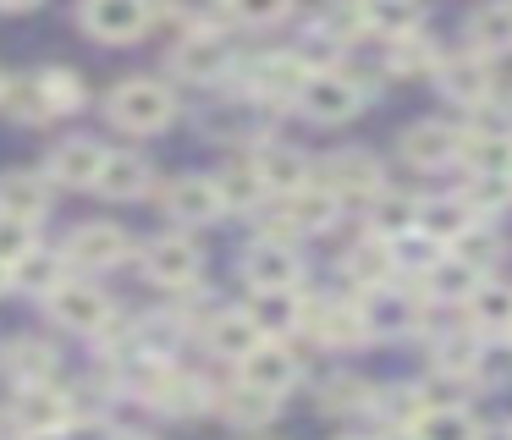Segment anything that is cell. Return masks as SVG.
<instances>
[{
	"instance_id": "cell-20",
	"label": "cell",
	"mask_w": 512,
	"mask_h": 440,
	"mask_svg": "<svg viewBox=\"0 0 512 440\" xmlns=\"http://www.w3.org/2000/svg\"><path fill=\"white\" fill-rule=\"evenodd\" d=\"M45 209H50L45 176H34V171H6V176H0V215L28 220V226H34Z\"/></svg>"
},
{
	"instance_id": "cell-2",
	"label": "cell",
	"mask_w": 512,
	"mask_h": 440,
	"mask_svg": "<svg viewBox=\"0 0 512 440\" xmlns=\"http://www.w3.org/2000/svg\"><path fill=\"white\" fill-rule=\"evenodd\" d=\"M364 99H369V83H358L353 72H309L298 105L314 121H353L364 110Z\"/></svg>"
},
{
	"instance_id": "cell-48",
	"label": "cell",
	"mask_w": 512,
	"mask_h": 440,
	"mask_svg": "<svg viewBox=\"0 0 512 440\" xmlns=\"http://www.w3.org/2000/svg\"><path fill=\"white\" fill-rule=\"evenodd\" d=\"M424 407H430V402H424V391H413V385H402V391H386V413H391V424H419V418H424Z\"/></svg>"
},
{
	"instance_id": "cell-34",
	"label": "cell",
	"mask_w": 512,
	"mask_h": 440,
	"mask_svg": "<svg viewBox=\"0 0 512 440\" xmlns=\"http://www.w3.org/2000/svg\"><path fill=\"white\" fill-rule=\"evenodd\" d=\"M276 402L281 396H270V391H259V385H237V391H226L221 396V413L232 418V424H265V418H276Z\"/></svg>"
},
{
	"instance_id": "cell-43",
	"label": "cell",
	"mask_w": 512,
	"mask_h": 440,
	"mask_svg": "<svg viewBox=\"0 0 512 440\" xmlns=\"http://www.w3.org/2000/svg\"><path fill=\"white\" fill-rule=\"evenodd\" d=\"M369 402V385L358 374H342V380H325L320 385V407L325 413H358Z\"/></svg>"
},
{
	"instance_id": "cell-30",
	"label": "cell",
	"mask_w": 512,
	"mask_h": 440,
	"mask_svg": "<svg viewBox=\"0 0 512 440\" xmlns=\"http://www.w3.org/2000/svg\"><path fill=\"white\" fill-rule=\"evenodd\" d=\"M364 28L380 39H402L419 28V0H364Z\"/></svg>"
},
{
	"instance_id": "cell-11",
	"label": "cell",
	"mask_w": 512,
	"mask_h": 440,
	"mask_svg": "<svg viewBox=\"0 0 512 440\" xmlns=\"http://www.w3.org/2000/svg\"><path fill=\"white\" fill-rule=\"evenodd\" d=\"M221 209L226 198L215 187V176H177L166 187V215L182 220V226H210V220H221Z\"/></svg>"
},
{
	"instance_id": "cell-22",
	"label": "cell",
	"mask_w": 512,
	"mask_h": 440,
	"mask_svg": "<svg viewBox=\"0 0 512 440\" xmlns=\"http://www.w3.org/2000/svg\"><path fill=\"white\" fill-rule=\"evenodd\" d=\"M468 319H474L479 330H490V336H507L512 330V281H479L474 292H468Z\"/></svg>"
},
{
	"instance_id": "cell-17",
	"label": "cell",
	"mask_w": 512,
	"mask_h": 440,
	"mask_svg": "<svg viewBox=\"0 0 512 440\" xmlns=\"http://www.w3.org/2000/svg\"><path fill=\"white\" fill-rule=\"evenodd\" d=\"M303 330H314L320 341H331V347H353V341H364V319H358L353 303H303Z\"/></svg>"
},
{
	"instance_id": "cell-8",
	"label": "cell",
	"mask_w": 512,
	"mask_h": 440,
	"mask_svg": "<svg viewBox=\"0 0 512 440\" xmlns=\"http://www.w3.org/2000/svg\"><path fill=\"white\" fill-rule=\"evenodd\" d=\"M358 319H364V336H408L419 325V303L397 286H369V297L358 303Z\"/></svg>"
},
{
	"instance_id": "cell-51",
	"label": "cell",
	"mask_w": 512,
	"mask_h": 440,
	"mask_svg": "<svg viewBox=\"0 0 512 440\" xmlns=\"http://www.w3.org/2000/svg\"><path fill=\"white\" fill-rule=\"evenodd\" d=\"M39 0H0V11H34Z\"/></svg>"
},
{
	"instance_id": "cell-54",
	"label": "cell",
	"mask_w": 512,
	"mask_h": 440,
	"mask_svg": "<svg viewBox=\"0 0 512 440\" xmlns=\"http://www.w3.org/2000/svg\"><path fill=\"white\" fill-rule=\"evenodd\" d=\"M111 440H149V435H133V429H111Z\"/></svg>"
},
{
	"instance_id": "cell-52",
	"label": "cell",
	"mask_w": 512,
	"mask_h": 440,
	"mask_svg": "<svg viewBox=\"0 0 512 440\" xmlns=\"http://www.w3.org/2000/svg\"><path fill=\"white\" fill-rule=\"evenodd\" d=\"M386 440H419V435H413V429H408V424H397V429H391V435H386Z\"/></svg>"
},
{
	"instance_id": "cell-13",
	"label": "cell",
	"mask_w": 512,
	"mask_h": 440,
	"mask_svg": "<svg viewBox=\"0 0 512 440\" xmlns=\"http://www.w3.org/2000/svg\"><path fill=\"white\" fill-rule=\"evenodd\" d=\"M237 363H243V385H259V391H270V396H287L292 385H298V358H292L276 336H265L248 358H237Z\"/></svg>"
},
{
	"instance_id": "cell-10",
	"label": "cell",
	"mask_w": 512,
	"mask_h": 440,
	"mask_svg": "<svg viewBox=\"0 0 512 440\" xmlns=\"http://www.w3.org/2000/svg\"><path fill=\"white\" fill-rule=\"evenodd\" d=\"M402 160L424 165V171H441V165L463 160V132L446 127V121H413L402 132Z\"/></svg>"
},
{
	"instance_id": "cell-18",
	"label": "cell",
	"mask_w": 512,
	"mask_h": 440,
	"mask_svg": "<svg viewBox=\"0 0 512 440\" xmlns=\"http://www.w3.org/2000/svg\"><path fill=\"white\" fill-rule=\"evenodd\" d=\"M17 418H23L28 435H39V429H67L72 424V402L56 391V385L34 380V385H23V396H17Z\"/></svg>"
},
{
	"instance_id": "cell-28",
	"label": "cell",
	"mask_w": 512,
	"mask_h": 440,
	"mask_svg": "<svg viewBox=\"0 0 512 440\" xmlns=\"http://www.w3.org/2000/svg\"><path fill=\"white\" fill-rule=\"evenodd\" d=\"M413 435H419V440H474L479 435V418L468 413V407L441 402V407H424V418L413 424Z\"/></svg>"
},
{
	"instance_id": "cell-56",
	"label": "cell",
	"mask_w": 512,
	"mask_h": 440,
	"mask_svg": "<svg viewBox=\"0 0 512 440\" xmlns=\"http://www.w3.org/2000/svg\"><path fill=\"white\" fill-rule=\"evenodd\" d=\"M342 440H364V435H342Z\"/></svg>"
},
{
	"instance_id": "cell-26",
	"label": "cell",
	"mask_w": 512,
	"mask_h": 440,
	"mask_svg": "<svg viewBox=\"0 0 512 440\" xmlns=\"http://www.w3.org/2000/svg\"><path fill=\"white\" fill-rule=\"evenodd\" d=\"M463 160L468 171H490V176H512V132H468L463 138Z\"/></svg>"
},
{
	"instance_id": "cell-9",
	"label": "cell",
	"mask_w": 512,
	"mask_h": 440,
	"mask_svg": "<svg viewBox=\"0 0 512 440\" xmlns=\"http://www.w3.org/2000/svg\"><path fill=\"white\" fill-rule=\"evenodd\" d=\"M226 66H232V44L215 28H199L193 39H182L177 50H171V72L188 77V83H215Z\"/></svg>"
},
{
	"instance_id": "cell-40",
	"label": "cell",
	"mask_w": 512,
	"mask_h": 440,
	"mask_svg": "<svg viewBox=\"0 0 512 440\" xmlns=\"http://www.w3.org/2000/svg\"><path fill=\"white\" fill-rule=\"evenodd\" d=\"M424 275H430V292L441 297V303H452V297H463V303H468V292L485 281V275H479L474 264H463V259H441L435 270H424Z\"/></svg>"
},
{
	"instance_id": "cell-5",
	"label": "cell",
	"mask_w": 512,
	"mask_h": 440,
	"mask_svg": "<svg viewBox=\"0 0 512 440\" xmlns=\"http://www.w3.org/2000/svg\"><path fill=\"white\" fill-rule=\"evenodd\" d=\"M155 22V0H83V28L105 44H127Z\"/></svg>"
},
{
	"instance_id": "cell-15",
	"label": "cell",
	"mask_w": 512,
	"mask_h": 440,
	"mask_svg": "<svg viewBox=\"0 0 512 440\" xmlns=\"http://www.w3.org/2000/svg\"><path fill=\"white\" fill-rule=\"evenodd\" d=\"M259 182H265V193H298L303 182H314V165L303 149H287V143H265L254 160Z\"/></svg>"
},
{
	"instance_id": "cell-6",
	"label": "cell",
	"mask_w": 512,
	"mask_h": 440,
	"mask_svg": "<svg viewBox=\"0 0 512 440\" xmlns=\"http://www.w3.org/2000/svg\"><path fill=\"white\" fill-rule=\"evenodd\" d=\"M127 231L122 226H111V220H89V226H78L67 237V253L61 259L67 264H78V270H116V264L127 259Z\"/></svg>"
},
{
	"instance_id": "cell-24",
	"label": "cell",
	"mask_w": 512,
	"mask_h": 440,
	"mask_svg": "<svg viewBox=\"0 0 512 440\" xmlns=\"http://www.w3.org/2000/svg\"><path fill=\"white\" fill-rule=\"evenodd\" d=\"M369 226H375V237H402V231L419 226V198L408 193H391V187H380V193H369Z\"/></svg>"
},
{
	"instance_id": "cell-31",
	"label": "cell",
	"mask_w": 512,
	"mask_h": 440,
	"mask_svg": "<svg viewBox=\"0 0 512 440\" xmlns=\"http://www.w3.org/2000/svg\"><path fill=\"white\" fill-rule=\"evenodd\" d=\"M0 363L17 374L23 385H34V380H50L56 374V352L45 347V341H12V347H0Z\"/></svg>"
},
{
	"instance_id": "cell-33",
	"label": "cell",
	"mask_w": 512,
	"mask_h": 440,
	"mask_svg": "<svg viewBox=\"0 0 512 440\" xmlns=\"http://www.w3.org/2000/svg\"><path fill=\"white\" fill-rule=\"evenodd\" d=\"M468 374H474L485 391H507V385H512V341L507 336L479 341V347H474V369H468Z\"/></svg>"
},
{
	"instance_id": "cell-55",
	"label": "cell",
	"mask_w": 512,
	"mask_h": 440,
	"mask_svg": "<svg viewBox=\"0 0 512 440\" xmlns=\"http://www.w3.org/2000/svg\"><path fill=\"white\" fill-rule=\"evenodd\" d=\"M6 281H12V270H6V264H0V292H6Z\"/></svg>"
},
{
	"instance_id": "cell-57",
	"label": "cell",
	"mask_w": 512,
	"mask_h": 440,
	"mask_svg": "<svg viewBox=\"0 0 512 440\" xmlns=\"http://www.w3.org/2000/svg\"><path fill=\"white\" fill-rule=\"evenodd\" d=\"M0 88H6V72H0Z\"/></svg>"
},
{
	"instance_id": "cell-41",
	"label": "cell",
	"mask_w": 512,
	"mask_h": 440,
	"mask_svg": "<svg viewBox=\"0 0 512 440\" xmlns=\"http://www.w3.org/2000/svg\"><path fill=\"white\" fill-rule=\"evenodd\" d=\"M446 248H452V259H463V264H474V270H479V275H485V270H490V264H496V253H501V242H496V231H490V226H479V220H474V226H468V231H463V237H452V242H446Z\"/></svg>"
},
{
	"instance_id": "cell-29",
	"label": "cell",
	"mask_w": 512,
	"mask_h": 440,
	"mask_svg": "<svg viewBox=\"0 0 512 440\" xmlns=\"http://www.w3.org/2000/svg\"><path fill=\"white\" fill-rule=\"evenodd\" d=\"M204 396H210V391H204L199 380H188V374H171V369H160L155 380H149V402L166 407V413H199Z\"/></svg>"
},
{
	"instance_id": "cell-23",
	"label": "cell",
	"mask_w": 512,
	"mask_h": 440,
	"mask_svg": "<svg viewBox=\"0 0 512 440\" xmlns=\"http://www.w3.org/2000/svg\"><path fill=\"white\" fill-rule=\"evenodd\" d=\"M468 50L479 55H507L512 50V0H490V6H479L474 17H468Z\"/></svg>"
},
{
	"instance_id": "cell-44",
	"label": "cell",
	"mask_w": 512,
	"mask_h": 440,
	"mask_svg": "<svg viewBox=\"0 0 512 440\" xmlns=\"http://www.w3.org/2000/svg\"><path fill=\"white\" fill-rule=\"evenodd\" d=\"M474 347H479V341H468V330L441 336V341H435V369H441V374H468V369H474Z\"/></svg>"
},
{
	"instance_id": "cell-42",
	"label": "cell",
	"mask_w": 512,
	"mask_h": 440,
	"mask_svg": "<svg viewBox=\"0 0 512 440\" xmlns=\"http://www.w3.org/2000/svg\"><path fill=\"white\" fill-rule=\"evenodd\" d=\"M34 77H39V88H45L50 116H67V110L83 105V77L78 72H61V66L50 72V66H45V72H34Z\"/></svg>"
},
{
	"instance_id": "cell-14",
	"label": "cell",
	"mask_w": 512,
	"mask_h": 440,
	"mask_svg": "<svg viewBox=\"0 0 512 440\" xmlns=\"http://www.w3.org/2000/svg\"><path fill=\"white\" fill-rule=\"evenodd\" d=\"M144 270L160 286H193L199 281V248L188 237H160L144 248Z\"/></svg>"
},
{
	"instance_id": "cell-39",
	"label": "cell",
	"mask_w": 512,
	"mask_h": 440,
	"mask_svg": "<svg viewBox=\"0 0 512 440\" xmlns=\"http://www.w3.org/2000/svg\"><path fill=\"white\" fill-rule=\"evenodd\" d=\"M61 264H67V259H56V253H23V259H17L12 264V281L17 286H28V292H56V286H61Z\"/></svg>"
},
{
	"instance_id": "cell-27",
	"label": "cell",
	"mask_w": 512,
	"mask_h": 440,
	"mask_svg": "<svg viewBox=\"0 0 512 440\" xmlns=\"http://www.w3.org/2000/svg\"><path fill=\"white\" fill-rule=\"evenodd\" d=\"M94 187H100L105 198H138L149 187V160H138V154H105Z\"/></svg>"
},
{
	"instance_id": "cell-1",
	"label": "cell",
	"mask_w": 512,
	"mask_h": 440,
	"mask_svg": "<svg viewBox=\"0 0 512 440\" xmlns=\"http://www.w3.org/2000/svg\"><path fill=\"white\" fill-rule=\"evenodd\" d=\"M105 110H111V121L127 132H160L177 116V99H171V88L155 83V77H127V83L111 88Z\"/></svg>"
},
{
	"instance_id": "cell-38",
	"label": "cell",
	"mask_w": 512,
	"mask_h": 440,
	"mask_svg": "<svg viewBox=\"0 0 512 440\" xmlns=\"http://www.w3.org/2000/svg\"><path fill=\"white\" fill-rule=\"evenodd\" d=\"M463 198H468V209H474V215L485 220V215H496V209H507V204H512V176L474 171V176H468V187H463Z\"/></svg>"
},
{
	"instance_id": "cell-47",
	"label": "cell",
	"mask_w": 512,
	"mask_h": 440,
	"mask_svg": "<svg viewBox=\"0 0 512 440\" xmlns=\"http://www.w3.org/2000/svg\"><path fill=\"white\" fill-rule=\"evenodd\" d=\"M226 198V209L232 204H259V193H265V182H259L254 165H237V171H226V182H215Z\"/></svg>"
},
{
	"instance_id": "cell-25",
	"label": "cell",
	"mask_w": 512,
	"mask_h": 440,
	"mask_svg": "<svg viewBox=\"0 0 512 440\" xmlns=\"http://www.w3.org/2000/svg\"><path fill=\"white\" fill-rule=\"evenodd\" d=\"M259 325L248 319V308H232V314H215L210 319V347L221 352V358H248V352L259 347Z\"/></svg>"
},
{
	"instance_id": "cell-50",
	"label": "cell",
	"mask_w": 512,
	"mask_h": 440,
	"mask_svg": "<svg viewBox=\"0 0 512 440\" xmlns=\"http://www.w3.org/2000/svg\"><path fill=\"white\" fill-rule=\"evenodd\" d=\"M474 440H512V424H496V429H479Z\"/></svg>"
},
{
	"instance_id": "cell-21",
	"label": "cell",
	"mask_w": 512,
	"mask_h": 440,
	"mask_svg": "<svg viewBox=\"0 0 512 440\" xmlns=\"http://www.w3.org/2000/svg\"><path fill=\"white\" fill-rule=\"evenodd\" d=\"M474 220H479V215L468 209V198H463V193L424 198V204H419V231H424V237H435L441 248H446L452 237H463V231L474 226Z\"/></svg>"
},
{
	"instance_id": "cell-45",
	"label": "cell",
	"mask_w": 512,
	"mask_h": 440,
	"mask_svg": "<svg viewBox=\"0 0 512 440\" xmlns=\"http://www.w3.org/2000/svg\"><path fill=\"white\" fill-rule=\"evenodd\" d=\"M226 11L237 22H248V28H270V22H281L292 11V0H226Z\"/></svg>"
},
{
	"instance_id": "cell-3",
	"label": "cell",
	"mask_w": 512,
	"mask_h": 440,
	"mask_svg": "<svg viewBox=\"0 0 512 440\" xmlns=\"http://www.w3.org/2000/svg\"><path fill=\"white\" fill-rule=\"evenodd\" d=\"M435 88H441L452 105L468 110H485L490 94H496V72H490V55L463 50V55H441L435 61Z\"/></svg>"
},
{
	"instance_id": "cell-12",
	"label": "cell",
	"mask_w": 512,
	"mask_h": 440,
	"mask_svg": "<svg viewBox=\"0 0 512 440\" xmlns=\"http://www.w3.org/2000/svg\"><path fill=\"white\" fill-rule=\"evenodd\" d=\"M243 275H248V286L254 292H292L298 286V253L287 248V242H254L248 248V259H243Z\"/></svg>"
},
{
	"instance_id": "cell-35",
	"label": "cell",
	"mask_w": 512,
	"mask_h": 440,
	"mask_svg": "<svg viewBox=\"0 0 512 440\" xmlns=\"http://www.w3.org/2000/svg\"><path fill=\"white\" fill-rule=\"evenodd\" d=\"M0 105H6V116H17V121H50V105H45L39 77H6Z\"/></svg>"
},
{
	"instance_id": "cell-16",
	"label": "cell",
	"mask_w": 512,
	"mask_h": 440,
	"mask_svg": "<svg viewBox=\"0 0 512 440\" xmlns=\"http://www.w3.org/2000/svg\"><path fill=\"white\" fill-rule=\"evenodd\" d=\"M100 165H105V149L94 138H67L50 154V176H56L61 187H94L100 182Z\"/></svg>"
},
{
	"instance_id": "cell-36",
	"label": "cell",
	"mask_w": 512,
	"mask_h": 440,
	"mask_svg": "<svg viewBox=\"0 0 512 440\" xmlns=\"http://www.w3.org/2000/svg\"><path fill=\"white\" fill-rule=\"evenodd\" d=\"M347 275L364 281V286H380L391 275V242L369 237V242H358V248H347Z\"/></svg>"
},
{
	"instance_id": "cell-46",
	"label": "cell",
	"mask_w": 512,
	"mask_h": 440,
	"mask_svg": "<svg viewBox=\"0 0 512 440\" xmlns=\"http://www.w3.org/2000/svg\"><path fill=\"white\" fill-rule=\"evenodd\" d=\"M23 253H34V226L28 220H12V215H0V264L12 270Z\"/></svg>"
},
{
	"instance_id": "cell-19",
	"label": "cell",
	"mask_w": 512,
	"mask_h": 440,
	"mask_svg": "<svg viewBox=\"0 0 512 440\" xmlns=\"http://www.w3.org/2000/svg\"><path fill=\"white\" fill-rule=\"evenodd\" d=\"M303 83H309V61L303 55H270V61L254 66V94L281 105V99H298Z\"/></svg>"
},
{
	"instance_id": "cell-32",
	"label": "cell",
	"mask_w": 512,
	"mask_h": 440,
	"mask_svg": "<svg viewBox=\"0 0 512 440\" xmlns=\"http://www.w3.org/2000/svg\"><path fill=\"white\" fill-rule=\"evenodd\" d=\"M248 319L259 325V336H281V330H292L303 319V303L292 292H259L254 308H248Z\"/></svg>"
},
{
	"instance_id": "cell-53",
	"label": "cell",
	"mask_w": 512,
	"mask_h": 440,
	"mask_svg": "<svg viewBox=\"0 0 512 440\" xmlns=\"http://www.w3.org/2000/svg\"><path fill=\"white\" fill-rule=\"evenodd\" d=\"M34 440H67V429H39Z\"/></svg>"
},
{
	"instance_id": "cell-7",
	"label": "cell",
	"mask_w": 512,
	"mask_h": 440,
	"mask_svg": "<svg viewBox=\"0 0 512 440\" xmlns=\"http://www.w3.org/2000/svg\"><path fill=\"white\" fill-rule=\"evenodd\" d=\"M320 187H331L336 198H369L380 193V160L364 149H336L331 160H320Z\"/></svg>"
},
{
	"instance_id": "cell-4",
	"label": "cell",
	"mask_w": 512,
	"mask_h": 440,
	"mask_svg": "<svg viewBox=\"0 0 512 440\" xmlns=\"http://www.w3.org/2000/svg\"><path fill=\"white\" fill-rule=\"evenodd\" d=\"M50 319L78 330V336H94V330L111 325V297L94 281H61L56 292H50Z\"/></svg>"
},
{
	"instance_id": "cell-49",
	"label": "cell",
	"mask_w": 512,
	"mask_h": 440,
	"mask_svg": "<svg viewBox=\"0 0 512 440\" xmlns=\"http://www.w3.org/2000/svg\"><path fill=\"white\" fill-rule=\"evenodd\" d=\"M171 11L182 22H193V28H215L226 17V0H171Z\"/></svg>"
},
{
	"instance_id": "cell-37",
	"label": "cell",
	"mask_w": 512,
	"mask_h": 440,
	"mask_svg": "<svg viewBox=\"0 0 512 440\" xmlns=\"http://www.w3.org/2000/svg\"><path fill=\"white\" fill-rule=\"evenodd\" d=\"M441 242H435V237H424V231L419 226H413V231H402V237H391V264H402V270H435V264H441Z\"/></svg>"
}]
</instances>
